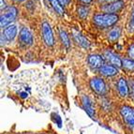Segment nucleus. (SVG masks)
Wrapping results in <instances>:
<instances>
[{
  "label": "nucleus",
  "instance_id": "nucleus-1",
  "mask_svg": "<svg viewBox=\"0 0 134 134\" xmlns=\"http://www.w3.org/2000/svg\"><path fill=\"white\" fill-rule=\"evenodd\" d=\"M119 17L116 14L112 13H101V14H96L93 17V22L98 27H110L114 25V24L117 23Z\"/></svg>",
  "mask_w": 134,
  "mask_h": 134
},
{
  "label": "nucleus",
  "instance_id": "nucleus-2",
  "mask_svg": "<svg viewBox=\"0 0 134 134\" xmlns=\"http://www.w3.org/2000/svg\"><path fill=\"white\" fill-rule=\"evenodd\" d=\"M18 10L15 7H8L4 9L0 17V25L1 27H6L9 25L11 22H13L17 17Z\"/></svg>",
  "mask_w": 134,
  "mask_h": 134
},
{
  "label": "nucleus",
  "instance_id": "nucleus-3",
  "mask_svg": "<svg viewBox=\"0 0 134 134\" xmlns=\"http://www.w3.org/2000/svg\"><path fill=\"white\" fill-rule=\"evenodd\" d=\"M41 33H42V38L44 40L45 44L51 47L54 44V38L53 35V30L49 23L43 22L41 25Z\"/></svg>",
  "mask_w": 134,
  "mask_h": 134
},
{
  "label": "nucleus",
  "instance_id": "nucleus-4",
  "mask_svg": "<svg viewBox=\"0 0 134 134\" xmlns=\"http://www.w3.org/2000/svg\"><path fill=\"white\" fill-rule=\"evenodd\" d=\"M90 87H91V89L97 95H99V96L105 95L106 91H107L105 82L101 78H98V77L91 79V81H90Z\"/></svg>",
  "mask_w": 134,
  "mask_h": 134
},
{
  "label": "nucleus",
  "instance_id": "nucleus-5",
  "mask_svg": "<svg viewBox=\"0 0 134 134\" xmlns=\"http://www.w3.org/2000/svg\"><path fill=\"white\" fill-rule=\"evenodd\" d=\"M120 114L125 123L131 129H134V109L130 106H123L120 109Z\"/></svg>",
  "mask_w": 134,
  "mask_h": 134
},
{
  "label": "nucleus",
  "instance_id": "nucleus-6",
  "mask_svg": "<svg viewBox=\"0 0 134 134\" xmlns=\"http://www.w3.org/2000/svg\"><path fill=\"white\" fill-rule=\"evenodd\" d=\"M19 40L24 46H31L33 44V36L28 28L23 27L19 33Z\"/></svg>",
  "mask_w": 134,
  "mask_h": 134
},
{
  "label": "nucleus",
  "instance_id": "nucleus-7",
  "mask_svg": "<svg viewBox=\"0 0 134 134\" xmlns=\"http://www.w3.org/2000/svg\"><path fill=\"white\" fill-rule=\"evenodd\" d=\"M123 7H124V2L122 0H119V1H115V2L104 4L102 7H101V9H102L104 12H106V13L115 14V12L119 11Z\"/></svg>",
  "mask_w": 134,
  "mask_h": 134
},
{
  "label": "nucleus",
  "instance_id": "nucleus-8",
  "mask_svg": "<svg viewBox=\"0 0 134 134\" xmlns=\"http://www.w3.org/2000/svg\"><path fill=\"white\" fill-rule=\"evenodd\" d=\"M87 63L92 69H100L104 65V58L99 54H90L87 57Z\"/></svg>",
  "mask_w": 134,
  "mask_h": 134
},
{
  "label": "nucleus",
  "instance_id": "nucleus-9",
  "mask_svg": "<svg viewBox=\"0 0 134 134\" xmlns=\"http://www.w3.org/2000/svg\"><path fill=\"white\" fill-rule=\"evenodd\" d=\"M116 86H117V91H118L119 95L121 97H127V95L130 94V86H129V83H127L126 79L120 78L117 81V83H116Z\"/></svg>",
  "mask_w": 134,
  "mask_h": 134
},
{
  "label": "nucleus",
  "instance_id": "nucleus-10",
  "mask_svg": "<svg viewBox=\"0 0 134 134\" xmlns=\"http://www.w3.org/2000/svg\"><path fill=\"white\" fill-rule=\"evenodd\" d=\"M17 32H18V30H17L16 25H9L4 29L2 37H4L6 38V40H8V41H11V40H13L15 38V37L17 36Z\"/></svg>",
  "mask_w": 134,
  "mask_h": 134
},
{
  "label": "nucleus",
  "instance_id": "nucleus-11",
  "mask_svg": "<svg viewBox=\"0 0 134 134\" xmlns=\"http://www.w3.org/2000/svg\"><path fill=\"white\" fill-rule=\"evenodd\" d=\"M104 57L107 59V61L111 64V65L114 66V67H116V68L122 67V60H121L120 58L116 55V54H114V53H112V52H109V51L105 52Z\"/></svg>",
  "mask_w": 134,
  "mask_h": 134
},
{
  "label": "nucleus",
  "instance_id": "nucleus-12",
  "mask_svg": "<svg viewBox=\"0 0 134 134\" xmlns=\"http://www.w3.org/2000/svg\"><path fill=\"white\" fill-rule=\"evenodd\" d=\"M82 104H83V109L87 113V114L91 117H94L95 109L93 107V104H92V101L90 100V98L87 96H83L82 97Z\"/></svg>",
  "mask_w": 134,
  "mask_h": 134
},
{
  "label": "nucleus",
  "instance_id": "nucleus-13",
  "mask_svg": "<svg viewBox=\"0 0 134 134\" xmlns=\"http://www.w3.org/2000/svg\"><path fill=\"white\" fill-rule=\"evenodd\" d=\"M99 72L105 77H113L118 73V69L113 65H103L99 69Z\"/></svg>",
  "mask_w": 134,
  "mask_h": 134
},
{
  "label": "nucleus",
  "instance_id": "nucleus-14",
  "mask_svg": "<svg viewBox=\"0 0 134 134\" xmlns=\"http://www.w3.org/2000/svg\"><path fill=\"white\" fill-rule=\"evenodd\" d=\"M73 38L75 40V41L80 45L81 47L85 48V49L89 48L90 42L88 41V40H86V38H85L82 34L79 33V32H77V31H75V30H73Z\"/></svg>",
  "mask_w": 134,
  "mask_h": 134
},
{
  "label": "nucleus",
  "instance_id": "nucleus-15",
  "mask_svg": "<svg viewBox=\"0 0 134 134\" xmlns=\"http://www.w3.org/2000/svg\"><path fill=\"white\" fill-rule=\"evenodd\" d=\"M49 2L51 4L52 8L54 9V10L55 11L58 15L60 16L64 15V9H63L62 5L59 2V0H49Z\"/></svg>",
  "mask_w": 134,
  "mask_h": 134
},
{
  "label": "nucleus",
  "instance_id": "nucleus-16",
  "mask_svg": "<svg viewBox=\"0 0 134 134\" xmlns=\"http://www.w3.org/2000/svg\"><path fill=\"white\" fill-rule=\"evenodd\" d=\"M122 67L127 70V71H133L134 70V60L132 59H129V58H125L122 60Z\"/></svg>",
  "mask_w": 134,
  "mask_h": 134
},
{
  "label": "nucleus",
  "instance_id": "nucleus-17",
  "mask_svg": "<svg viewBox=\"0 0 134 134\" xmlns=\"http://www.w3.org/2000/svg\"><path fill=\"white\" fill-rule=\"evenodd\" d=\"M59 37H60L61 42L63 43V45L66 46L67 48L69 47L70 42H69V36H68L67 32L64 31L63 29H60V30H59Z\"/></svg>",
  "mask_w": 134,
  "mask_h": 134
},
{
  "label": "nucleus",
  "instance_id": "nucleus-18",
  "mask_svg": "<svg viewBox=\"0 0 134 134\" xmlns=\"http://www.w3.org/2000/svg\"><path fill=\"white\" fill-rule=\"evenodd\" d=\"M120 34H121V29L119 28V27H114V28H113L112 30L109 32L108 38L111 40H115L119 38Z\"/></svg>",
  "mask_w": 134,
  "mask_h": 134
},
{
  "label": "nucleus",
  "instance_id": "nucleus-19",
  "mask_svg": "<svg viewBox=\"0 0 134 134\" xmlns=\"http://www.w3.org/2000/svg\"><path fill=\"white\" fill-rule=\"evenodd\" d=\"M78 14L81 18H85L88 14V9L86 7H80L78 9Z\"/></svg>",
  "mask_w": 134,
  "mask_h": 134
},
{
  "label": "nucleus",
  "instance_id": "nucleus-20",
  "mask_svg": "<svg viewBox=\"0 0 134 134\" xmlns=\"http://www.w3.org/2000/svg\"><path fill=\"white\" fill-rule=\"evenodd\" d=\"M129 29H130V31L134 32V7L133 9H132L131 16H130V24H129Z\"/></svg>",
  "mask_w": 134,
  "mask_h": 134
},
{
  "label": "nucleus",
  "instance_id": "nucleus-21",
  "mask_svg": "<svg viewBox=\"0 0 134 134\" xmlns=\"http://www.w3.org/2000/svg\"><path fill=\"white\" fill-rule=\"evenodd\" d=\"M129 86H130V94L131 95V97L134 98V81L130 80L129 82Z\"/></svg>",
  "mask_w": 134,
  "mask_h": 134
},
{
  "label": "nucleus",
  "instance_id": "nucleus-22",
  "mask_svg": "<svg viewBox=\"0 0 134 134\" xmlns=\"http://www.w3.org/2000/svg\"><path fill=\"white\" fill-rule=\"evenodd\" d=\"M129 56L130 57V59L134 60V44H132L129 48Z\"/></svg>",
  "mask_w": 134,
  "mask_h": 134
},
{
  "label": "nucleus",
  "instance_id": "nucleus-23",
  "mask_svg": "<svg viewBox=\"0 0 134 134\" xmlns=\"http://www.w3.org/2000/svg\"><path fill=\"white\" fill-rule=\"evenodd\" d=\"M98 1L100 3H106V4H108V3L115 2V1H119V0H98Z\"/></svg>",
  "mask_w": 134,
  "mask_h": 134
},
{
  "label": "nucleus",
  "instance_id": "nucleus-24",
  "mask_svg": "<svg viewBox=\"0 0 134 134\" xmlns=\"http://www.w3.org/2000/svg\"><path fill=\"white\" fill-rule=\"evenodd\" d=\"M59 2L61 3V5L66 6V5H68V3L69 2V0H59Z\"/></svg>",
  "mask_w": 134,
  "mask_h": 134
},
{
  "label": "nucleus",
  "instance_id": "nucleus-25",
  "mask_svg": "<svg viewBox=\"0 0 134 134\" xmlns=\"http://www.w3.org/2000/svg\"><path fill=\"white\" fill-rule=\"evenodd\" d=\"M82 3H85V4H89L90 2H91L92 0H80Z\"/></svg>",
  "mask_w": 134,
  "mask_h": 134
},
{
  "label": "nucleus",
  "instance_id": "nucleus-26",
  "mask_svg": "<svg viewBox=\"0 0 134 134\" xmlns=\"http://www.w3.org/2000/svg\"><path fill=\"white\" fill-rule=\"evenodd\" d=\"M0 1H1V10L3 11V9H4L6 6H5V2L3 3V0H0Z\"/></svg>",
  "mask_w": 134,
  "mask_h": 134
},
{
  "label": "nucleus",
  "instance_id": "nucleus-27",
  "mask_svg": "<svg viewBox=\"0 0 134 134\" xmlns=\"http://www.w3.org/2000/svg\"><path fill=\"white\" fill-rule=\"evenodd\" d=\"M13 1H15V2H23V1H25V0H13Z\"/></svg>",
  "mask_w": 134,
  "mask_h": 134
}]
</instances>
